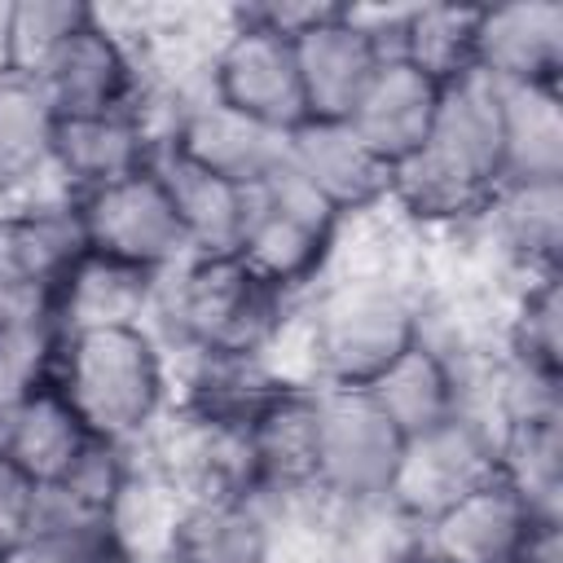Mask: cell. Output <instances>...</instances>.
Returning a JSON list of instances; mask_svg holds the SVG:
<instances>
[{"instance_id": "1", "label": "cell", "mask_w": 563, "mask_h": 563, "mask_svg": "<svg viewBox=\"0 0 563 563\" xmlns=\"http://www.w3.org/2000/svg\"><path fill=\"white\" fill-rule=\"evenodd\" d=\"M422 286L391 260H369L330 273L295 308L303 347V383L312 387H369L422 330Z\"/></svg>"}, {"instance_id": "2", "label": "cell", "mask_w": 563, "mask_h": 563, "mask_svg": "<svg viewBox=\"0 0 563 563\" xmlns=\"http://www.w3.org/2000/svg\"><path fill=\"white\" fill-rule=\"evenodd\" d=\"M501 185V88L479 75L444 84L422 150L391 172L387 207L418 229H471Z\"/></svg>"}, {"instance_id": "3", "label": "cell", "mask_w": 563, "mask_h": 563, "mask_svg": "<svg viewBox=\"0 0 563 563\" xmlns=\"http://www.w3.org/2000/svg\"><path fill=\"white\" fill-rule=\"evenodd\" d=\"M295 308L238 255H189L158 277L150 330L189 361H273Z\"/></svg>"}, {"instance_id": "4", "label": "cell", "mask_w": 563, "mask_h": 563, "mask_svg": "<svg viewBox=\"0 0 563 563\" xmlns=\"http://www.w3.org/2000/svg\"><path fill=\"white\" fill-rule=\"evenodd\" d=\"M48 383L97 440L128 449L150 440L176 400L167 347L150 325L62 330Z\"/></svg>"}, {"instance_id": "5", "label": "cell", "mask_w": 563, "mask_h": 563, "mask_svg": "<svg viewBox=\"0 0 563 563\" xmlns=\"http://www.w3.org/2000/svg\"><path fill=\"white\" fill-rule=\"evenodd\" d=\"M347 220L330 211L286 163L246 189V224L238 260L286 299L312 295L339 260Z\"/></svg>"}, {"instance_id": "6", "label": "cell", "mask_w": 563, "mask_h": 563, "mask_svg": "<svg viewBox=\"0 0 563 563\" xmlns=\"http://www.w3.org/2000/svg\"><path fill=\"white\" fill-rule=\"evenodd\" d=\"M405 435L365 387H317L312 497L325 510L383 506Z\"/></svg>"}, {"instance_id": "7", "label": "cell", "mask_w": 563, "mask_h": 563, "mask_svg": "<svg viewBox=\"0 0 563 563\" xmlns=\"http://www.w3.org/2000/svg\"><path fill=\"white\" fill-rule=\"evenodd\" d=\"M207 88L211 97L273 132H290L308 119L290 35L264 26L246 9L229 13V31L207 57Z\"/></svg>"}, {"instance_id": "8", "label": "cell", "mask_w": 563, "mask_h": 563, "mask_svg": "<svg viewBox=\"0 0 563 563\" xmlns=\"http://www.w3.org/2000/svg\"><path fill=\"white\" fill-rule=\"evenodd\" d=\"M84 251L128 264L150 277H167L176 264L189 260L180 220L172 211V198L154 172V163L136 176H123L114 185H101L92 194L75 198Z\"/></svg>"}, {"instance_id": "9", "label": "cell", "mask_w": 563, "mask_h": 563, "mask_svg": "<svg viewBox=\"0 0 563 563\" xmlns=\"http://www.w3.org/2000/svg\"><path fill=\"white\" fill-rule=\"evenodd\" d=\"M493 475H497L493 422L475 409H462V413L444 418L440 427L405 440L391 488H387V506L405 523L422 528L444 506H453L457 497H466L471 488H479Z\"/></svg>"}, {"instance_id": "10", "label": "cell", "mask_w": 563, "mask_h": 563, "mask_svg": "<svg viewBox=\"0 0 563 563\" xmlns=\"http://www.w3.org/2000/svg\"><path fill=\"white\" fill-rule=\"evenodd\" d=\"M44 97L53 101L57 119L110 114V110H145V62L128 31H119L101 9L88 26H79L35 75Z\"/></svg>"}, {"instance_id": "11", "label": "cell", "mask_w": 563, "mask_h": 563, "mask_svg": "<svg viewBox=\"0 0 563 563\" xmlns=\"http://www.w3.org/2000/svg\"><path fill=\"white\" fill-rule=\"evenodd\" d=\"M158 145L238 189H251L268 172L282 167L286 132H273V128L238 114L220 97H211L207 70H202V79L176 97L167 123L158 128Z\"/></svg>"}, {"instance_id": "12", "label": "cell", "mask_w": 563, "mask_h": 563, "mask_svg": "<svg viewBox=\"0 0 563 563\" xmlns=\"http://www.w3.org/2000/svg\"><path fill=\"white\" fill-rule=\"evenodd\" d=\"M282 510L255 493L176 497L158 563H277Z\"/></svg>"}, {"instance_id": "13", "label": "cell", "mask_w": 563, "mask_h": 563, "mask_svg": "<svg viewBox=\"0 0 563 563\" xmlns=\"http://www.w3.org/2000/svg\"><path fill=\"white\" fill-rule=\"evenodd\" d=\"M308 119H347L374 70L387 62L365 9L325 4L308 26L290 35Z\"/></svg>"}, {"instance_id": "14", "label": "cell", "mask_w": 563, "mask_h": 563, "mask_svg": "<svg viewBox=\"0 0 563 563\" xmlns=\"http://www.w3.org/2000/svg\"><path fill=\"white\" fill-rule=\"evenodd\" d=\"M282 163L347 224L387 207L391 167L365 150L347 119H303L286 132Z\"/></svg>"}, {"instance_id": "15", "label": "cell", "mask_w": 563, "mask_h": 563, "mask_svg": "<svg viewBox=\"0 0 563 563\" xmlns=\"http://www.w3.org/2000/svg\"><path fill=\"white\" fill-rule=\"evenodd\" d=\"M471 66L493 88H559L563 4L515 0V4L475 9Z\"/></svg>"}, {"instance_id": "16", "label": "cell", "mask_w": 563, "mask_h": 563, "mask_svg": "<svg viewBox=\"0 0 563 563\" xmlns=\"http://www.w3.org/2000/svg\"><path fill=\"white\" fill-rule=\"evenodd\" d=\"M84 255L75 198L66 189H35L0 211V286L44 295L57 303L66 273Z\"/></svg>"}, {"instance_id": "17", "label": "cell", "mask_w": 563, "mask_h": 563, "mask_svg": "<svg viewBox=\"0 0 563 563\" xmlns=\"http://www.w3.org/2000/svg\"><path fill=\"white\" fill-rule=\"evenodd\" d=\"M519 282L554 277L563 255V180L497 185L475 224L466 229Z\"/></svg>"}, {"instance_id": "18", "label": "cell", "mask_w": 563, "mask_h": 563, "mask_svg": "<svg viewBox=\"0 0 563 563\" xmlns=\"http://www.w3.org/2000/svg\"><path fill=\"white\" fill-rule=\"evenodd\" d=\"M488 369L479 374L475 361H453L449 352H440L435 343L418 339L409 352H400L365 391L374 396V405L391 418V427L409 440L418 431L440 427L444 418L475 409L479 405V387H484Z\"/></svg>"}, {"instance_id": "19", "label": "cell", "mask_w": 563, "mask_h": 563, "mask_svg": "<svg viewBox=\"0 0 563 563\" xmlns=\"http://www.w3.org/2000/svg\"><path fill=\"white\" fill-rule=\"evenodd\" d=\"M158 154V128L145 110H110L84 119H57L53 136V180L70 198L136 176Z\"/></svg>"}, {"instance_id": "20", "label": "cell", "mask_w": 563, "mask_h": 563, "mask_svg": "<svg viewBox=\"0 0 563 563\" xmlns=\"http://www.w3.org/2000/svg\"><path fill=\"white\" fill-rule=\"evenodd\" d=\"M440 97H444L440 79H431L427 70H418L405 57H387L374 70V79L365 84V92L356 97V106L347 110V128L365 141V150L378 163H387L396 172L400 163H409L422 150V141L435 123Z\"/></svg>"}, {"instance_id": "21", "label": "cell", "mask_w": 563, "mask_h": 563, "mask_svg": "<svg viewBox=\"0 0 563 563\" xmlns=\"http://www.w3.org/2000/svg\"><path fill=\"white\" fill-rule=\"evenodd\" d=\"M537 519L541 510H532L523 493L493 475L453 506H444L431 523H422L418 541L427 554L444 563H510Z\"/></svg>"}, {"instance_id": "22", "label": "cell", "mask_w": 563, "mask_h": 563, "mask_svg": "<svg viewBox=\"0 0 563 563\" xmlns=\"http://www.w3.org/2000/svg\"><path fill=\"white\" fill-rule=\"evenodd\" d=\"M154 172L172 198L189 255H238L242 224H246V189L185 163L163 145L154 154Z\"/></svg>"}, {"instance_id": "23", "label": "cell", "mask_w": 563, "mask_h": 563, "mask_svg": "<svg viewBox=\"0 0 563 563\" xmlns=\"http://www.w3.org/2000/svg\"><path fill=\"white\" fill-rule=\"evenodd\" d=\"M154 295H158V277L84 251L79 264L66 273L62 290H57V321H62V330L150 325Z\"/></svg>"}, {"instance_id": "24", "label": "cell", "mask_w": 563, "mask_h": 563, "mask_svg": "<svg viewBox=\"0 0 563 563\" xmlns=\"http://www.w3.org/2000/svg\"><path fill=\"white\" fill-rule=\"evenodd\" d=\"M92 440V431L75 418V409L62 400V391L44 378L35 391H26V400L18 405L9 431H4V444L0 453L35 484H57L75 457L84 453V444Z\"/></svg>"}, {"instance_id": "25", "label": "cell", "mask_w": 563, "mask_h": 563, "mask_svg": "<svg viewBox=\"0 0 563 563\" xmlns=\"http://www.w3.org/2000/svg\"><path fill=\"white\" fill-rule=\"evenodd\" d=\"M53 136H57V110L44 97V88L22 75H0V180L22 198L35 194L53 176Z\"/></svg>"}, {"instance_id": "26", "label": "cell", "mask_w": 563, "mask_h": 563, "mask_svg": "<svg viewBox=\"0 0 563 563\" xmlns=\"http://www.w3.org/2000/svg\"><path fill=\"white\" fill-rule=\"evenodd\" d=\"M563 180L559 88H501V185Z\"/></svg>"}, {"instance_id": "27", "label": "cell", "mask_w": 563, "mask_h": 563, "mask_svg": "<svg viewBox=\"0 0 563 563\" xmlns=\"http://www.w3.org/2000/svg\"><path fill=\"white\" fill-rule=\"evenodd\" d=\"M497 356L515 369L563 378V290H559V273L515 286L506 321H501V352Z\"/></svg>"}, {"instance_id": "28", "label": "cell", "mask_w": 563, "mask_h": 563, "mask_svg": "<svg viewBox=\"0 0 563 563\" xmlns=\"http://www.w3.org/2000/svg\"><path fill=\"white\" fill-rule=\"evenodd\" d=\"M471 44H475V9L457 4H418L400 13L396 31V57L413 62L440 84H453L462 75H475L471 66Z\"/></svg>"}, {"instance_id": "29", "label": "cell", "mask_w": 563, "mask_h": 563, "mask_svg": "<svg viewBox=\"0 0 563 563\" xmlns=\"http://www.w3.org/2000/svg\"><path fill=\"white\" fill-rule=\"evenodd\" d=\"M92 4L84 0H9V35H13V70L35 75L79 26L92 22Z\"/></svg>"}, {"instance_id": "30", "label": "cell", "mask_w": 563, "mask_h": 563, "mask_svg": "<svg viewBox=\"0 0 563 563\" xmlns=\"http://www.w3.org/2000/svg\"><path fill=\"white\" fill-rule=\"evenodd\" d=\"M31 501H35V484L0 453V559L26 541V523H31Z\"/></svg>"}, {"instance_id": "31", "label": "cell", "mask_w": 563, "mask_h": 563, "mask_svg": "<svg viewBox=\"0 0 563 563\" xmlns=\"http://www.w3.org/2000/svg\"><path fill=\"white\" fill-rule=\"evenodd\" d=\"M510 563H563V515H541Z\"/></svg>"}, {"instance_id": "32", "label": "cell", "mask_w": 563, "mask_h": 563, "mask_svg": "<svg viewBox=\"0 0 563 563\" xmlns=\"http://www.w3.org/2000/svg\"><path fill=\"white\" fill-rule=\"evenodd\" d=\"M57 563H132L123 550H114V554H88V559H57Z\"/></svg>"}, {"instance_id": "33", "label": "cell", "mask_w": 563, "mask_h": 563, "mask_svg": "<svg viewBox=\"0 0 563 563\" xmlns=\"http://www.w3.org/2000/svg\"><path fill=\"white\" fill-rule=\"evenodd\" d=\"M400 563H444V559H435V554H427V550H422V541H418V545H413V550H409V554H405Z\"/></svg>"}, {"instance_id": "34", "label": "cell", "mask_w": 563, "mask_h": 563, "mask_svg": "<svg viewBox=\"0 0 563 563\" xmlns=\"http://www.w3.org/2000/svg\"><path fill=\"white\" fill-rule=\"evenodd\" d=\"M13 198H18V194H13V189H9V185H4V180H0V211H4V207H9V202H13Z\"/></svg>"}]
</instances>
